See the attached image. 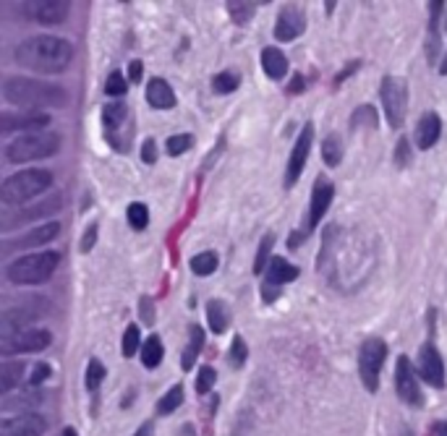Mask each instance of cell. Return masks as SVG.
Here are the masks:
<instances>
[{
  "instance_id": "21",
  "label": "cell",
  "mask_w": 447,
  "mask_h": 436,
  "mask_svg": "<svg viewBox=\"0 0 447 436\" xmlns=\"http://www.w3.org/2000/svg\"><path fill=\"white\" fill-rule=\"evenodd\" d=\"M144 97H146V105L155 107V110H170L176 107V91L170 87L165 78H149L146 81V89H144Z\"/></svg>"
},
{
  "instance_id": "30",
  "label": "cell",
  "mask_w": 447,
  "mask_h": 436,
  "mask_svg": "<svg viewBox=\"0 0 447 436\" xmlns=\"http://www.w3.org/2000/svg\"><path fill=\"white\" fill-rule=\"evenodd\" d=\"M322 159L327 168H337L343 162V139L337 134H330L322 144Z\"/></svg>"
},
{
  "instance_id": "41",
  "label": "cell",
  "mask_w": 447,
  "mask_h": 436,
  "mask_svg": "<svg viewBox=\"0 0 447 436\" xmlns=\"http://www.w3.org/2000/svg\"><path fill=\"white\" fill-rule=\"evenodd\" d=\"M105 374H108V371H105V366H102L97 358H92L90 366H87V387L94 392L102 384V381H105Z\"/></svg>"
},
{
  "instance_id": "40",
  "label": "cell",
  "mask_w": 447,
  "mask_h": 436,
  "mask_svg": "<svg viewBox=\"0 0 447 436\" xmlns=\"http://www.w3.org/2000/svg\"><path fill=\"white\" fill-rule=\"evenodd\" d=\"M142 345V335H139V326L136 324H128L124 332V345H121V353H124L126 358H131L136 350Z\"/></svg>"
},
{
  "instance_id": "39",
  "label": "cell",
  "mask_w": 447,
  "mask_h": 436,
  "mask_svg": "<svg viewBox=\"0 0 447 436\" xmlns=\"http://www.w3.org/2000/svg\"><path fill=\"white\" fill-rule=\"evenodd\" d=\"M191 146H194V136H189V134L168 136V141H165V149H168L170 157H180L183 152H189Z\"/></svg>"
},
{
  "instance_id": "1",
  "label": "cell",
  "mask_w": 447,
  "mask_h": 436,
  "mask_svg": "<svg viewBox=\"0 0 447 436\" xmlns=\"http://www.w3.org/2000/svg\"><path fill=\"white\" fill-rule=\"evenodd\" d=\"M13 58L19 66L34 73H63L74 60V47L56 34H34L16 45Z\"/></svg>"
},
{
  "instance_id": "35",
  "label": "cell",
  "mask_w": 447,
  "mask_h": 436,
  "mask_svg": "<svg viewBox=\"0 0 447 436\" xmlns=\"http://www.w3.org/2000/svg\"><path fill=\"white\" fill-rule=\"evenodd\" d=\"M241 87V73L238 71H220V73H214L212 78V89L217 94H230Z\"/></svg>"
},
{
  "instance_id": "6",
  "label": "cell",
  "mask_w": 447,
  "mask_h": 436,
  "mask_svg": "<svg viewBox=\"0 0 447 436\" xmlns=\"http://www.w3.org/2000/svg\"><path fill=\"white\" fill-rule=\"evenodd\" d=\"M382 110L387 115V123L398 131L405 123V110H408V84L400 76H385L380 84Z\"/></svg>"
},
{
  "instance_id": "22",
  "label": "cell",
  "mask_w": 447,
  "mask_h": 436,
  "mask_svg": "<svg viewBox=\"0 0 447 436\" xmlns=\"http://www.w3.org/2000/svg\"><path fill=\"white\" fill-rule=\"evenodd\" d=\"M128 118V107L124 102H110L102 107V125H105V134H108V141H110L115 149H118V131L121 125L126 123Z\"/></svg>"
},
{
  "instance_id": "10",
  "label": "cell",
  "mask_w": 447,
  "mask_h": 436,
  "mask_svg": "<svg viewBox=\"0 0 447 436\" xmlns=\"http://www.w3.org/2000/svg\"><path fill=\"white\" fill-rule=\"evenodd\" d=\"M395 392L405 405L411 408H421L424 405V392L419 387V376L414 371V363L408 356H400L395 363Z\"/></svg>"
},
{
  "instance_id": "20",
  "label": "cell",
  "mask_w": 447,
  "mask_h": 436,
  "mask_svg": "<svg viewBox=\"0 0 447 436\" xmlns=\"http://www.w3.org/2000/svg\"><path fill=\"white\" fill-rule=\"evenodd\" d=\"M439 134H442V121H439V115H437V112H424V115L419 118V123H416L414 141L421 152H426V149H432V146L439 141Z\"/></svg>"
},
{
  "instance_id": "18",
  "label": "cell",
  "mask_w": 447,
  "mask_h": 436,
  "mask_svg": "<svg viewBox=\"0 0 447 436\" xmlns=\"http://www.w3.org/2000/svg\"><path fill=\"white\" fill-rule=\"evenodd\" d=\"M442 11H445V3L442 0H432L429 3V32H426V60L437 66L439 60V53H442V29H439V21H442Z\"/></svg>"
},
{
  "instance_id": "28",
  "label": "cell",
  "mask_w": 447,
  "mask_h": 436,
  "mask_svg": "<svg viewBox=\"0 0 447 436\" xmlns=\"http://www.w3.org/2000/svg\"><path fill=\"white\" fill-rule=\"evenodd\" d=\"M201 347H204V329L201 326H191V342L189 347L183 350V358H180V369L189 371L194 369V363H196V358H199Z\"/></svg>"
},
{
  "instance_id": "57",
  "label": "cell",
  "mask_w": 447,
  "mask_h": 436,
  "mask_svg": "<svg viewBox=\"0 0 447 436\" xmlns=\"http://www.w3.org/2000/svg\"><path fill=\"white\" fill-rule=\"evenodd\" d=\"M60 436H78L76 431H74V428H71V426H68V428H63V434Z\"/></svg>"
},
{
  "instance_id": "48",
  "label": "cell",
  "mask_w": 447,
  "mask_h": 436,
  "mask_svg": "<svg viewBox=\"0 0 447 436\" xmlns=\"http://www.w3.org/2000/svg\"><path fill=\"white\" fill-rule=\"evenodd\" d=\"M142 159H144L146 165L157 162V144H155V139H146L144 144H142Z\"/></svg>"
},
{
  "instance_id": "4",
  "label": "cell",
  "mask_w": 447,
  "mask_h": 436,
  "mask_svg": "<svg viewBox=\"0 0 447 436\" xmlns=\"http://www.w3.org/2000/svg\"><path fill=\"white\" fill-rule=\"evenodd\" d=\"M60 264L58 251H34L26 256H19L6 267V277L13 285H42L53 277V272Z\"/></svg>"
},
{
  "instance_id": "38",
  "label": "cell",
  "mask_w": 447,
  "mask_h": 436,
  "mask_svg": "<svg viewBox=\"0 0 447 436\" xmlns=\"http://www.w3.org/2000/svg\"><path fill=\"white\" fill-rule=\"evenodd\" d=\"M248 358V347L246 342H244V337L235 335L233 342H230V350H228V363L233 366V369H241L244 363H246Z\"/></svg>"
},
{
  "instance_id": "52",
  "label": "cell",
  "mask_w": 447,
  "mask_h": 436,
  "mask_svg": "<svg viewBox=\"0 0 447 436\" xmlns=\"http://www.w3.org/2000/svg\"><path fill=\"white\" fill-rule=\"evenodd\" d=\"M142 60H131V66H128V73H131V81H142Z\"/></svg>"
},
{
  "instance_id": "51",
  "label": "cell",
  "mask_w": 447,
  "mask_h": 436,
  "mask_svg": "<svg viewBox=\"0 0 447 436\" xmlns=\"http://www.w3.org/2000/svg\"><path fill=\"white\" fill-rule=\"evenodd\" d=\"M303 87H306V84H303V76H301V73H296V76H293V81H291V87H288V94H301Z\"/></svg>"
},
{
  "instance_id": "26",
  "label": "cell",
  "mask_w": 447,
  "mask_h": 436,
  "mask_svg": "<svg viewBox=\"0 0 447 436\" xmlns=\"http://www.w3.org/2000/svg\"><path fill=\"white\" fill-rule=\"evenodd\" d=\"M24 369H26L24 360H3L0 363V394H8L22 384Z\"/></svg>"
},
{
  "instance_id": "3",
  "label": "cell",
  "mask_w": 447,
  "mask_h": 436,
  "mask_svg": "<svg viewBox=\"0 0 447 436\" xmlns=\"http://www.w3.org/2000/svg\"><path fill=\"white\" fill-rule=\"evenodd\" d=\"M53 186V173L45 168H29L22 173H13L3 180L0 186V202L16 207V204H26L42 196L45 191H50Z\"/></svg>"
},
{
  "instance_id": "31",
  "label": "cell",
  "mask_w": 447,
  "mask_h": 436,
  "mask_svg": "<svg viewBox=\"0 0 447 436\" xmlns=\"http://www.w3.org/2000/svg\"><path fill=\"white\" fill-rule=\"evenodd\" d=\"M220 264V259L214 251H201L196 256H191V272L194 274H199V277H207V274H212L214 269Z\"/></svg>"
},
{
  "instance_id": "42",
  "label": "cell",
  "mask_w": 447,
  "mask_h": 436,
  "mask_svg": "<svg viewBox=\"0 0 447 436\" xmlns=\"http://www.w3.org/2000/svg\"><path fill=\"white\" fill-rule=\"evenodd\" d=\"M126 89H128L126 76L121 71H112L110 76H108V81H105V91H108L110 97H121V94H126Z\"/></svg>"
},
{
  "instance_id": "34",
  "label": "cell",
  "mask_w": 447,
  "mask_h": 436,
  "mask_svg": "<svg viewBox=\"0 0 447 436\" xmlns=\"http://www.w3.org/2000/svg\"><path fill=\"white\" fill-rule=\"evenodd\" d=\"M272 246H275V233H267L262 238L257 251V259H254V274H264L272 261Z\"/></svg>"
},
{
  "instance_id": "47",
  "label": "cell",
  "mask_w": 447,
  "mask_h": 436,
  "mask_svg": "<svg viewBox=\"0 0 447 436\" xmlns=\"http://www.w3.org/2000/svg\"><path fill=\"white\" fill-rule=\"evenodd\" d=\"M94 241H97V223H92L90 227H87V233H84V238H81V251L87 254V251H92L94 248Z\"/></svg>"
},
{
  "instance_id": "55",
  "label": "cell",
  "mask_w": 447,
  "mask_h": 436,
  "mask_svg": "<svg viewBox=\"0 0 447 436\" xmlns=\"http://www.w3.org/2000/svg\"><path fill=\"white\" fill-rule=\"evenodd\" d=\"M324 11L332 13V11H335V3H332V0H327V3H324Z\"/></svg>"
},
{
  "instance_id": "43",
  "label": "cell",
  "mask_w": 447,
  "mask_h": 436,
  "mask_svg": "<svg viewBox=\"0 0 447 436\" xmlns=\"http://www.w3.org/2000/svg\"><path fill=\"white\" fill-rule=\"evenodd\" d=\"M214 381H217V371L212 366H201L199 376H196V392L199 394H207L214 387Z\"/></svg>"
},
{
  "instance_id": "46",
  "label": "cell",
  "mask_w": 447,
  "mask_h": 436,
  "mask_svg": "<svg viewBox=\"0 0 447 436\" xmlns=\"http://www.w3.org/2000/svg\"><path fill=\"white\" fill-rule=\"evenodd\" d=\"M50 374H53V369H50L47 363H37L32 371V376H29V384H32V387H40L42 381L50 379Z\"/></svg>"
},
{
  "instance_id": "24",
  "label": "cell",
  "mask_w": 447,
  "mask_h": 436,
  "mask_svg": "<svg viewBox=\"0 0 447 436\" xmlns=\"http://www.w3.org/2000/svg\"><path fill=\"white\" fill-rule=\"evenodd\" d=\"M262 68L272 81H280L288 73V58L282 55L278 47H264L262 50Z\"/></svg>"
},
{
  "instance_id": "50",
  "label": "cell",
  "mask_w": 447,
  "mask_h": 436,
  "mask_svg": "<svg viewBox=\"0 0 447 436\" xmlns=\"http://www.w3.org/2000/svg\"><path fill=\"white\" fill-rule=\"evenodd\" d=\"M358 66H361L358 60H353V63H348V66L343 68V71H340V73L335 76V87H340V84H343V78H348L351 73H353V71H358Z\"/></svg>"
},
{
  "instance_id": "36",
  "label": "cell",
  "mask_w": 447,
  "mask_h": 436,
  "mask_svg": "<svg viewBox=\"0 0 447 436\" xmlns=\"http://www.w3.org/2000/svg\"><path fill=\"white\" fill-rule=\"evenodd\" d=\"M254 6H257V3H246V0H230V3H228V13H230V19H233L235 26H246V24L251 21Z\"/></svg>"
},
{
  "instance_id": "49",
  "label": "cell",
  "mask_w": 447,
  "mask_h": 436,
  "mask_svg": "<svg viewBox=\"0 0 447 436\" xmlns=\"http://www.w3.org/2000/svg\"><path fill=\"white\" fill-rule=\"evenodd\" d=\"M262 295H264V303H272V301H278V295H280V288L278 285H262Z\"/></svg>"
},
{
  "instance_id": "15",
  "label": "cell",
  "mask_w": 447,
  "mask_h": 436,
  "mask_svg": "<svg viewBox=\"0 0 447 436\" xmlns=\"http://www.w3.org/2000/svg\"><path fill=\"white\" fill-rule=\"evenodd\" d=\"M47 421L37 413H19L0 421V436H45Z\"/></svg>"
},
{
  "instance_id": "14",
  "label": "cell",
  "mask_w": 447,
  "mask_h": 436,
  "mask_svg": "<svg viewBox=\"0 0 447 436\" xmlns=\"http://www.w3.org/2000/svg\"><path fill=\"white\" fill-rule=\"evenodd\" d=\"M419 376L432 387H445V363L432 340L419 347Z\"/></svg>"
},
{
  "instance_id": "32",
  "label": "cell",
  "mask_w": 447,
  "mask_h": 436,
  "mask_svg": "<svg viewBox=\"0 0 447 436\" xmlns=\"http://www.w3.org/2000/svg\"><path fill=\"white\" fill-rule=\"evenodd\" d=\"M377 128L380 125V118H377V110L371 107V105H361L353 110L351 115V131H358V128Z\"/></svg>"
},
{
  "instance_id": "58",
  "label": "cell",
  "mask_w": 447,
  "mask_h": 436,
  "mask_svg": "<svg viewBox=\"0 0 447 436\" xmlns=\"http://www.w3.org/2000/svg\"><path fill=\"white\" fill-rule=\"evenodd\" d=\"M403 436H414V431H403Z\"/></svg>"
},
{
  "instance_id": "19",
  "label": "cell",
  "mask_w": 447,
  "mask_h": 436,
  "mask_svg": "<svg viewBox=\"0 0 447 436\" xmlns=\"http://www.w3.org/2000/svg\"><path fill=\"white\" fill-rule=\"evenodd\" d=\"M58 235H60V223H45L40 227L29 230L26 235L16 238V241H6L3 243V251L8 254L13 248H34V246H45V243H53Z\"/></svg>"
},
{
  "instance_id": "53",
  "label": "cell",
  "mask_w": 447,
  "mask_h": 436,
  "mask_svg": "<svg viewBox=\"0 0 447 436\" xmlns=\"http://www.w3.org/2000/svg\"><path fill=\"white\" fill-rule=\"evenodd\" d=\"M134 436H155V426L146 421V424H142L139 428H136V434H134Z\"/></svg>"
},
{
  "instance_id": "11",
  "label": "cell",
  "mask_w": 447,
  "mask_h": 436,
  "mask_svg": "<svg viewBox=\"0 0 447 436\" xmlns=\"http://www.w3.org/2000/svg\"><path fill=\"white\" fill-rule=\"evenodd\" d=\"M314 144V123H306L301 128V134L293 144V152L288 157V168H285V189H293L298 178H301L303 168H306V159H309V152H312Z\"/></svg>"
},
{
  "instance_id": "9",
  "label": "cell",
  "mask_w": 447,
  "mask_h": 436,
  "mask_svg": "<svg viewBox=\"0 0 447 436\" xmlns=\"http://www.w3.org/2000/svg\"><path fill=\"white\" fill-rule=\"evenodd\" d=\"M50 342H53V335L47 329H24L16 335L0 337V353L6 358L24 356V353H40V350L50 347Z\"/></svg>"
},
{
  "instance_id": "44",
  "label": "cell",
  "mask_w": 447,
  "mask_h": 436,
  "mask_svg": "<svg viewBox=\"0 0 447 436\" xmlns=\"http://www.w3.org/2000/svg\"><path fill=\"white\" fill-rule=\"evenodd\" d=\"M411 157H414L411 144H408L405 136H400V139H398V146H395V162H398V168H405V165L411 162Z\"/></svg>"
},
{
  "instance_id": "56",
  "label": "cell",
  "mask_w": 447,
  "mask_h": 436,
  "mask_svg": "<svg viewBox=\"0 0 447 436\" xmlns=\"http://www.w3.org/2000/svg\"><path fill=\"white\" fill-rule=\"evenodd\" d=\"M439 73H442V76H447V55H445V60L439 63Z\"/></svg>"
},
{
  "instance_id": "12",
  "label": "cell",
  "mask_w": 447,
  "mask_h": 436,
  "mask_svg": "<svg viewBox=\"0 0 447 436\" xmlns=\"http://www.w3.org/2000/svg\"><path fill=\"white\" fill-rule=\"evenodd\" d=\"M22 13L26 19L37 24H63L71 13V3L66 0H34V3H24Z\"/></svg>"
},
{
  "instance_id": "17",
  "label": "cell",
  "mask_w": 447,
  "mask_h": 436,
  "mask_svg": "<svg viewBox=\"0 0 447 436\" xmlns=\"http://www.w3.org/2000/svg\"><path fill=\"white\" fill-rule=\"evenodd\" d=\"M332 199H335V186L324 178V175H319L317 183H314L312 202H309V223H306V230H314L317 225L322 223V217L327 214Z\"/></svg>"
},
{
  "instance_id": "7",
  "label": "cell",
  "mask_w": 447,
  "mask_h": 436,
  "mask_svg": "<svg viewBox=\"0 0 447 436\" xmlns=\"http://www.w3.org/2000/svg\"><path fill=\"white\" fill-rule=\"evenodd\" d=\"M387 358V342L382 337H366L358 350V374L369 392L380 390V371Z\"/></svg>"
},
{
  "instance_id": "5",
  "label": "cell",
  "mask_w": 447,
  "mask_h": 436,
  "mask_svg": "<svg viewBox=\"0 0 447 436\" xmlns=\"http://www.w3.org/2000/svg\"><path fill=\"white\" fill-rule=\"evenodd\" d=\"M60 149V136L53 131H37V134H22L13 141L6 144V162L22 165V162H34V159H45V157L58 155Z\"/></svg>"
},
{
  "instance_id": "45",
  "label": "cell",
  "mask_w": 447,
  "mask_h": 436,
  "mask_svg": "<svg viewBox=\"0 0 447 436\" xmlns=\"http://www.w3.org/2000/svg\"><path fill=\"white\" fill-rule=\"evenodd\" d=\"M139 316H142V322H144V324H155L157 319V313H155V301H152V298H149V295H144V298H142V301H139Z\"/></svg>"
},
{
  "instance_id": "27",
  "label": "cell",
  "mask_w": 447,
  "mask_h": 436,
  "mask_svg": "<svg viewBox=\"0 0 447 436\" xmlns=\"http://www.w3.org/2000/svg\"><path fill=\"white\" fill-rule=\"evenodd\" d=\"M207 319H210V329L214 335H223L230 324V311L220 298H214V301L207 303Z\"/></svg>"
},
{
  "instance_id": "33",
  "label": "cell",
  "mask_w": 447,
  "mask_h": 436,
  "mask_svg": "<svg viewBox=\"0 0 447 436\" xmlns=\"http://www.w3.org/2000/svg\"><path fill=\"white\" fill-rule=\"evenodd\" d=\"M180 405H183V387L176 384V387H170V390L160 397V403H157V413L170 415V413H176Z\"/></svg>"
},
{
  "instance_id": "29",
  "label": "cell",
  "mask_w": 447,
  "mask_h": 436,
  "mask_svg": "<svg viewBox=\"0 0 447 436\" xmlns=\"http://www.w3.org/2000/svg\"><path fill=\"white\" fill-rule=\"evenodd\" d=\"M162 340L157 335H149L144 340V345H142V366L144 369H157L160 366V360H162Z\"/></svg>"
},
{
  "instance_id": "2",
  "label": "cell",
  "mask_w": 447,
  "mask_h": 436,
  "mask_svg": "<svg viewBox=\"0 0 447 436\" xmlns=\"http://www.w3.org/2000/svg\"><path fill=\"white\" fill-rule=\"evenodd\" d=\"M3 97L16 107H58L66 105L68 94L63 87L50 84V81H40V78L29 76H8L3 81Z\"/></svg>"
},
{
  "instance_id": "25",
  "label": "cell",
  "mask_w": 447,
  "mask_h": 436,
  "mask_svg": "<svg viewBox=\"0 0 447 436\" xmlns=\"http://www.w3.org/2000/svg\"><path fill=\"white\" fill-rule=\"evenodd\" d=\"M58 209H60V199L53 193V199H50L47 204H34V207H29V209H24V212L16 214L13 220H6V223H3V230H11V227H16V225L37 220V217H42V214H47V212H58Z\"/></svg>"
},
{
  "instance_id": "37",
  "label": "cell",
  "mask_w": 447,
  "mask_h": 436,
  "mask_svg": "<svg viewBox=\"0 0 447 436\" xmlns=\"http://www.w3.org/2000/svg\"><path fill=\"white\" fill-rule=\"evenodd\" d=\"M126 220L128 225L134 227V230H144L146 225H149V209H146V204L142 202H134L128 209H126Z\"/></svg>"
},
{
  "instance_id": "16",
  "label": "cell",
  "mask_w": 447,
  "mask_h": 436,
  "mask_svg": "<svg viewBox=\"0 0 447 436\" xmlns=\"http://www.w3.org/2000/svg\"><path fill=\"white\" fill-rule=\"evenodd\" d=\"M50 125V115L42 110H32L24 112V115H11L6 112L0 118V134H13V131H29V134H37V131H45Z\"/></svg>"
},
{
  "instance_id": "54",
  "label": "cell",
  "mask_w": 447,
  "mask_h": 436,
  "mask_svg": "<svg viewBox=\"0 0 447 436\" xmlns=\"http://www.w3.org/2000/svg\"><path fill=\"white\" fill-rule=\"evenodd\" d=\"M435 436H447V421H439V424H437Z\"/></svg>"
},
{
  "instance_id": "23",
  "label": "cell",
  "mask_w": 447,
  "mask_h": 436,
  "mask_svg": "<svg viewBox=\"0 0 447 436\" xmlns=\"http://www.w3.org/2000/svg\"><path fill=\"white\" fill-rule=\"evenodd\" d=\"M264 277H267V285H285V282H293L298 277V267H293L288 259L282 256H272L269 261L267 272H264Z\"/></svg>"
},
{
  "instance_id": "13",
  "label": "cell",
  "mask_w": 447,
  "mask_h": 436,
  "mask_svg": "<svg viewBox=\"0 0 447 436\" xmlns=\"http://www.w3.org/2000/svg\"><path fill=\"white\" fill-rule=\"evenodd\" d=\"M306 32V13L301 6L288 3L282 6V11L278 13V21H275V37L280 42H293Z\"/></svg>"
},
{
  "instance_id": "8",
  "label": "cell",
  "mask_w": 447,
  "mask_h": 436,
  "mask_svg": "<svg viewBox=\"0 0 447 436\" xmlns=\"http://www.w3.org/2000/svg\"><path fill=\"white\" fill-rule=\"evenodd\" d=\"M47 308H50V306H47L42 298L29 295L24 303L11 306V308H6V311H3V319H0V335L8 337V335H16V332L29 329V324H34V322H37Z\"/></svg>"
}]
</instances>
